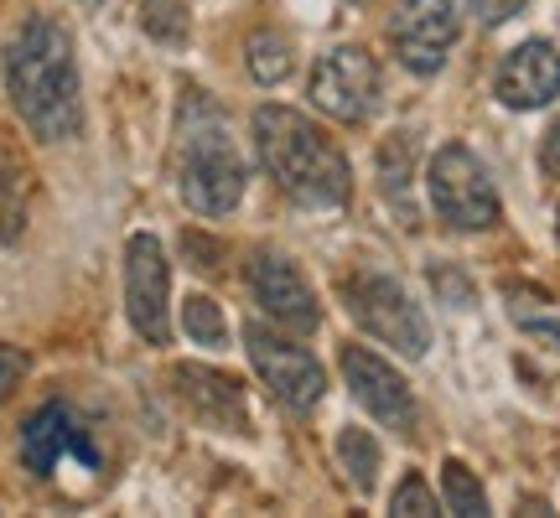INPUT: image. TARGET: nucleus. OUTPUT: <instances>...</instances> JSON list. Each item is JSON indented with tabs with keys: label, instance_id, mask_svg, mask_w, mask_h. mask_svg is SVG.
Masks as SVG:
<instances>
[{
	"label": "nucleus",
	"instance_id": "nucleus-27",
	"mask_svg": "<svg viewBox=\"0 0 560 518\" xmlns=\"http://www.w3.org/2000/svg\"><path fill=\"white\" fill-rule=\"evenodd\" d=\"M436 291L441 296H457V306H472V285H467V280H452V270H436Z\"/></svg>",
	"mask_w": 560,
	"mask_h": 518
},
{
	"label": "nucleus",
	"instance_id": "nucleus-14",
	"mask_svg": "<svg viewBox=\"0 0 560 518\" xmlns=\"http://www.w3.org/2000/svg\"><path fill=\"white\" fill-rule=\"evenodd\" d=\"M493 94H499V104H509V109H545V104H556L560 99L556 42H545V37L520 42V47L499 62Z\"/></svg>",
	"mask_w": 560,
	"mask_h": 518
},
{
	"label": "nucleus",
	"instance_id": "nucleus-8",
	"mask_svg": "<svg viewBox=\"0 0 560 518\" xmlns=\"http://www.w3.org/2000/svg\"><path fill=\"white\" fill-rule=\"evenodd\" d=\"M125 317L140 342L166 348L172 338V264L156 234H130L125 244Z\"/></svg>",
	"mask_w": 560,
	"mask_h": 518
},
{
	"label": "nucleus",
	"instance_id": "nucleus-23",
	"mask_svg": "<svg viewBox=\"0 0 560 518\" xmlns=\"http://www.w3.org/2000/svg\"><path fill=\"white\" fill-rule=\"evenodd\" d=\"M529 5V0H462V11L482 26H503V21H514Z\"/></svg>",
	"mask_w": 560,
	"mask_h": 518
},
{
	"label": "nucleus",
	"instance_id": "nucleus-15",
	"mask_svg": "<svg viewBox=\"0 0 560 518\" xmlns=\"http://www.w3.org/2000/svg\"><path fill=\"white\" fill-rule=\"evenodd\" d=\"M374 172H380V192L395 202V213L410 223V219H416V208H410V181H416V136L395 130V136L380 145Z\"/></svg>",
	"mask_w": 560,
	"mask_h": 518
},
{
	"label": "nucleus",
	"instance_id": "nucleus-12",
	"mask_svg": "<svg viewBox=\"0 0 560 518\" xmlns=\"http://www.w3.org/2000/svg\"><path fill=\"white\" fill-rule=\"evenodd\" d=\"M342 379H348L353 399H359L380 425L400 431V436L416 431V395H410V384H405L400 368H395V363H384L374 348L348 342V348H342Z\"/></svg>",
	"mask_w": 560,
	"mask_h": 518
},
{
	"label": "nucleus",
	"instance_id": "nucleus-18",
	"mask_svg": "<svg viewBox=\"0 0 560 518\" xmlns=\"http://www.w3.org/2000/svg\"><path fill=\"white\" fill-rule=\"evenodd\" d=\"M26 228V177L16 156L0 145V244H16Z\"/></svg>",
	"mask_w": 560,
	"mask_h": 518
},
{
	"label": "nucleus",
	"instance_id": "nucleus-19",
	"mask_svg": "<svg viewBox=\"0 0 560 518\" xmlns=\"http://www.w3.org/2000/svg\"><path fill=\"white\" fill-rule=\"evenodd\" d=\"M441 498H446V514H462V518H482L488 514V493H482L478 472L467 461H446L441 467Z\"/></svg>",
	"mask_w": 560,
	"mask_h": 518
},
{
	"label": "nucleus",
	"instance_id": "nucleus-10",
	"mask_svg": "<svg viewBox=\"0 0 560 518\" xmlns=\"http://www.w3.org/2000/svg\"><path fill=\"white\" fill-rule=\"evenodd\" d=\"M16 457L26 478H52L58 461H79V467H100V446L94 436L83 431V420L62 404V399H47L42 410L21 420V440H16Z\"/></svg>",
	"mask_w": 560,
	"mask_h": 518
},
{
	"label": "nucleus",
	"instance_id": "nucleus-16",
	"mask_svg": "<svg viewBox=\"0 0 560 518\" xmlns=\"http://www.w3.org/2000/svg\"><path fill=\"white\" fill-rule=\"evenodd\" d=\"M244 68H249V79L260 83V89H276V83L291 79V68H296V47L291 37H280V32H255V37L244 42Z\"/></svg>",
	"mask_w": 560,
	"mask_h": 518
},
{
	"label": "nucleus",
	"instance_id": "nucleus-3",
	"mask_svg": "<svg viewBox=\"0 0 560 518\" xmlns=\"http://www.w3.org/2000/svg\"><path fill=\"white\" fill-rule=\"evenodd\" d=\"M172 172H177V192L198 219H229L244 202L249 187V166H244L240 145L229 136L223 109L208 94H182L177 109V136H172Z\"/></svg>",
	"mask_w": 560,
	"mask_h": 518
},
{
	"label": "nucleus",
	"instance_id": "nucleus-2",
	"mask_svg": "<svg viewBox=\"0 0 560 518\" xmlns=\"http://www.w3.org/2000/svg\"><path fill=\"white\" fill-rule=\"evenodd\" d=\"M255 156L265 177L306 213H332L353 198V166L342 156V145L301 109H285V104L255 109Z\"/></svg>",
	"mask_w": 560,
	"mask_h": 518
},
{
	"label": "nucleus",
	"instance_id": "nucleus-9",
	"mask_svg": "<svg viewBox=\"0 0 560 518\" xmlns=\"http://www.w3.org/2000/svg\"><path fill=\"white\" fill-rule=\"evenodd\" d=\"M457 37H462L457 0H400L395 16H389V47L420 79H431V73L446 68Z\"/></svg>",
	"mask_w": 560,
	"mask_h": 518
},
{
	"label": "nucleus",
	"instance_id": "nucleus-26",
	"mask_svg": "<svg viewBox=\"0 0 560 518\" xmlns=\"http://www.w3.org/2000/svg\"><path fill=\"white\" fill-rule=\"evenodd\" d=\"M540 166L550 172V177H560V120L545 130V140H540Z\"/></svg>",
	"mask_w": 560,
	"mask_h": 518
},
{
	"label": "nucleus",
	"instance_id": "nucleus-22",
	"mask_svg": "<svg viewBox=\"0 0 560 518\" xmlns=\"http://www.w3.org/2000/svg\"><path fill=\"white\" fill-rule=\"evenodd\" d=\"M389 514H400V518H436L441 503H436V493H431V487H425V482L410 472V478L395 487V498H389Z\"/></svg>",
	"mask_w": 560,
	"mask_h": 518
},
{
	"label": "nucleus",
	"instance_id": "nucleus-24",
	"mask_svg": "<svg viewBox=\"0 0 560 518\" xmlns=\"http://www.w3.org/2000/svg\"><path fill=\"white\" fill-rule=\"evenodd\" d=\"M26 368H32V363H26V353H21V348H5V342H0V404H5V399H11V395L21 389Z\"/></svg>",
	"mask_w": 560,
	"mask_h": 518
},
{
	"label": "nucleus",
	"instance_id": "nucleus-13",
	"mask_svg": "<svg viewBox=\"0 0 560 518\" xmlns=\"http://www.w3.org/2000/svg\"><path fill=\"white\" fill-rule=\"evenodd\" d=\"M172 389L187 404V415H198L202 425H213L223 436H249L255 420H249V399H244L240 379H229L219 368H202V363H177L172 368Z\"/></svg>",
	"mask_w": 560,
	"mask_h": 518
},
{
	"label": "nucleus",
	"instance_id": "nucleus-6",
	"mask_svg": "<svg viewBox=\"0 0 560 518\" xmlns=\"http://www.w3.org/2000/svg\"><path fill=\"white\" fill-rule=\"evenodd\" d=\"M380 94H384L380 62H374L369 47H353V42H342L327 58H317L312 89H306V99L338 125H363L380 109Z\"/></svg>",
	"mask_w": 560,
	"mask_h": 518
},
{
	"label": "nucleus",
	"instance_id": "nucleus-5",
	"mask_svg": "<svg viewBox=\"0 0 560 518\" xmlns=\"http://www.w3.org/2000/svg\"><path fill=\"white\" fill-rule=\"evenodd\" d=\"M425 192H431V208L446 228H462V234H482L503 219L499 187L488 177V166L478 161L472 145L462 140H446L431 166H425Z\"/></svg>",
	"mask_w": 560,
	"mask_h": 518
},
{
	"label": "nucleus",
	"instance_id": "nucleus-25",
	"mask_svg": "<svg viewBox=\"0 0 560 518\" xmlns=\"http://www.w3.org/2000/svg\"><path fill=\"white\" fill-rule=\"evenodd\" d=\"M514 321H520L529 338H540V342H550L560 353V321H550V317H529V311H514Z\"/></svg>",
	"mask_w": 560,
	"mask_h": 518
},
{
	"label": "nucleus",
	"instance_id": "nucleus-20",
	"mask_svg": "<svg viewBox=\"0 0 560 518\" xmlns=\"http://www.w3.org/2000/svg\"><path fill=\"white\" fill-rule=\"evenodd\" d=\"M182 332L198 342V348H223V342H229V321H223L219 301L192 291V296L182 301Z\"/></svg>",
	"mask_w": 560,
	"mask_h": 518
},
{
	"label": "nucleus",
	"instance_id": "nucleus-11",
	"mask_svg": "<svg viewBox=\"0 0 560 518\" xmlns=\"http://www.w3.org/2000/svg\"><path fill=\"white\" fill-rule=\"evenodd\" d=\"M249 296H255V306L276 321L280 332L306 338V332L322 327L317 291L306 285V275L296 270V259L280 255V249H260V255L249 259Z\"/></svg>",
	"mask_w": 560,
	"mask_h": 518
},
{
	"label": "nucleus",
	"instance_id": "nucleus-21",
	"mask_svg": "<svg viewBox=\"0 0 560 518\" xmlns=\"http://www.w3.org/2000/svg\"><path fill=\"white\" fill-rule=\"evenodd\" d=\"M140 26L161 47H182L187 42V0H140Z\"/></svg>",
	"mask_w": 560,
	"mask_h": 518
},
{
	"label": "nucleus",
	"instance_id": "nucleus-7",
	"mask_svg": "<svg viewBox=\"0 0 560 518\" xmlns=\"http://www.w3.org/2000/svg\"><path fill=\"white\" fill-rule=\"evenodd\" d=\"M244 348H249V363H255V374L270 395L285 404V410H317L322 395H327V374H322V363L301 348V342L280 338L276 327H265V321H244Z\"/></svg>",
	"mask_w": 560,
	"mask_h": 518
},
{
	"label": "nucleus",
	"instance_id": "nucleus-1",
	"mask_svg": "<svg viewBox=\"0 0 560 518\" xmlns=\"http://www.w3.org/2000/svg\"><path fill=\"white\" fill-rule=\"evenodd\" d=\"M5 94L42 145H62L83 125V79L73 32L52 16H26L5 42Z\"/></svg>",
	"mask_w": 560,
	"mask_h": 518
},
{
	"label": "nucleus",
	"instance_id": "nucleus-4",
	"mask_svg": "<svg viewBox=\"0 0 560 518\" xmlns=\"http://www.w3.org/2000/svg\"><path fill=\"white\" fill-rule=\"evenodd\" d=\"M348 317L359 321L369 338H380L384 348H395L405 358H425L431 353V321L420 311L410 291H405L395 275L384 270H353V275L338 285Z\"/></svg>",
	"mask_w": 560,
	"mask_h": 518
},
{
	"label": "nucleus",
	"instance_id": "nucleus-17",
	"mask_svg": "<svg viewBox=\"0 0 560 518\" xmlns=\"http://www.w3.org/2000/svg\"><path fill=\"white\" fill-rule=\"evenodd\" d=\"M338 461H342V472H348V482L359 487L363 498L380 487V467H384V451H380V440L369 436V431H359V425H342L338 431Z\"/></svg>",
	"mask_w": 560,
	"mask_h": 518
}]
</instances>
